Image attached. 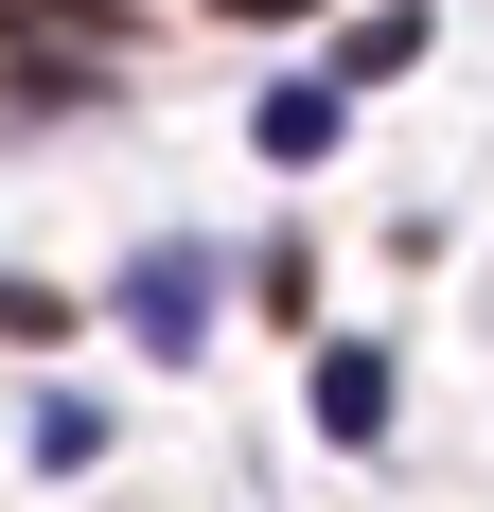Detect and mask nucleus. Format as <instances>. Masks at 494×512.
<instances>
[{
    "label": "nucleus",
    "instance_id": "f257e3e1",
    "mask_svg": "<svg viewBox=\"0 0 494 512\" xmlns=\"http://www.w3.org/2000/svg\"><path fill=\"white\" fill-rule=\"evenodd\" d=\"M124 336H142V354H195L212 336V248H142L124 265Z\"/></svg>",
    "mask_w": 494,
    "mask_h": 512
},
{
    "label": "nucleus",
    "instance_id": "39448f33",
    "mask_svg": "<svg viewBox=\"0 0 494 512\" xmlns=\"http://www.w3.org/2000/svg\"><path fill=\"white\" fill-rule=\"evenodd\" d=\"M265 18H283V0H265Z\"/></svg>",
    "mask_w": 494,
    "mask_h": 512
},
{
    "label": "nucleus",
    "instance_id": "20e7f679",
    "mask_svg": "<svg viewBox=\"0 0 494 512\" xmlns=\"http://www.w3.org/2000/svg\"><path fill=\"white\" fill-rule=\"evenodd\" d=\"M336 142V89H265V159H318Z\"/></svg>",
    "mask_w": 494,
    "mask_h": 512
},
{
    "label": "nucleus",
    "instance_id": "f03ea898",
    "mask_svg": "<svg viewBox=\"0 0 494 512\" xmlns=\"http://www.w3.org/2000/svg\"><path fill=\"white\" fill-rule=\"evenodd\" d=\"M318 424L336 442H389V354H318Z\"/></svg>",
    "mask_w": 494,
    "mask_h": 512
},
{
    "label": "nucleus",
    "instance_id": "7ed1b4c3",
    "mask_svg": "<svg viewBox=\"0 0 494 512\" xmlns=\"http://www.w3.org/2000/svg\"><path fill=\"white\" fill-rule=\"evenodd\" d=\"M406 53H424V0H371V18H353V53H336V89H389Z\"/></svg>",
    "mask_w": 494,
    "mask_h": 512
}]
</instances>
